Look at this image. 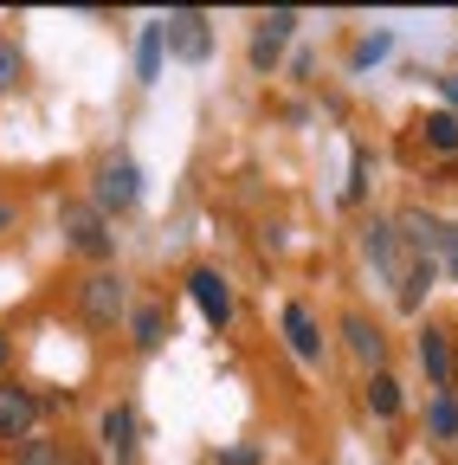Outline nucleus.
Wrapping results in <instances>:
<instances>
[{"mask_svg": "<svg viewBox=\"0 0 458 465\" xmlns=\"http://www.w3.org/2000/svg\"><path fill=\"white\" fill-rule=\"evenodd\" d=\"M136 194H142V168H136L130 155L97 162V213H130Z\"/></svg>", "mask_w": 458, "mask_h": 465, "instance_id": "f257e3e1", "label": "nucleus"}, {"mask_svg": "<svg viewBox=\"0 0 458 465\" xmlns=\"http://www.w3.org/2000/svg\"><path fill=\"white\" fill-rule=\"evenodd\" d=\"M78 311H84V323H97V330H110L123 311H130V291H123V278L117 272H91L84 284H78Z\"/></svg>", "mask_w": 458, "mask_h": 465, "instance_id": "f03ea898", "label": "nucleus"}, {"mask_svg": "<svg viewBox=\"0 0 458 465\" xmlns=\"http://www.w3.org/2000/svg\"><path fill=\"white\" fill-rule=\"evenodd\" d=\"M400 240H407L420 259H433V265H439V259L458 246V226H452V220H439V213H420V207H414V213H400Z\"/></svg>", "mask_w": 458, "mask_h": 465, "instance_id": "7ed1b4c3", "label": "nucleus"}, {"mask_svg": "<svg viewBox=\"0 0 458 465\" xmlns=\"http://www.w3.org/2000/svg\"><path fill=\"white\" fill-rule=\"evenodd\" d=\"M65 240H72L84 259H110V252H117V232L103 226V213H97L91 201H72V207H65Z\"/></svg>", "mask_w": 458, "mask_h": 465, "instance_id": "20e7f679", "label": "nucleus"}, {"mask_svg": "<svg viewBox=\"0 0 458 465\" xmlns=\"http://www.w3.org/2000/svg\"><path fill=\"white\" fill-rule=\"evenodd\" d=\"M188 298L200 304V317L213 323V330H226L233 323V284H226L213 265H200V272H188Z\"/></svg>", "mask_w": 458, "mask_h": 465, "instance_id": "39448f33", "label": "nucleus"}, {"mask_svg": "<svg viewBox=\"0 0 458 465\" xmlns=\"http://www.w3.org/2000/svg\"><path fill=\"white\" fill-rule=\"evenodd\" d=\"M39 420V394L20 381H0V440H26Z\"/></svg>", "mask_w": 458, "mask_h": 465, "instance_id": "423d86ee", "label": "nucleus"}, {"mask_svg": "<svg viewBox=\"0 0 458 465\" xmlns=\"http://www.w3.org/2000/svg\"><path fill=\"white\" fill-rule=\"evenodd\" d=\"M291 33H297V14H265L252 33V72H271L284 58V45H291Z\"/></svg>", "mask_w": 458, "mask_h": 465, "instance_id": "0eeeda50", "label": "nucleus"}, {"mask_svg": "<svg viewBox=\"0 0 458 465\" xmlns=\"http://www.w3.org/2000/svg\"><path fill=\"white\" fill-rule=\"evenodd\" d=\"M161 39L175 45L181 58H194V65L213 52V33H207V20H200V14H168V20H161Z\"/></svg>", "mask_w": 458, "mask_h": 465, "instance_id": "6e6552de", "label": "nucleus"}, {"mask_svg": "<svg viewBox=\"0 0 458 465\" xmlns=\"http://www.w3.org/2000/svg\"><path fill=\"white\" fill-rule=\"evenodd\" d=\"M284 342H291L297 362H317L323 356V336H317V317L304 304H284Z\"/></svg>", "mask_w": 458, "mask_h": 465, "instance_id": "1a4fd4ad", "label": "nucleus"}, {"mask_svg": "<svg viewBox=\"0 0 458 465\" xmlns=\"http://www.w3.org/2000/svg\"><path fill=\"white\" fill-rule=\"evenodd\" d=\"M103 452L110 459H136V414L130 407H110L103 414Z\"/></svg>", "mask_w": 458, "mask_h": 465, "instance_id": "9d476101", "label": "nucleus"}, {"mask_svg": "<svg viewBox=\"0 0 458 465\" xmlns=\"http://www.w3.org/2000/svg\"><path fill=\"white\" fill-rule=\"evenodd\" d=\"M420 362H426L433 388H445V381H452V336H445V330H433V323H426V336H420Z\"/></svg>", "mask_w": 458, "mask_h": 465, "instance_id": "9b49d317", "label": "nucleus"}, {"mask_svg": "<svg viewBox=\"0 0 458 465\" xmlns=\"http://www.w3.org/2000/svg\"><path fill=\"white\" fill-rule=\"evenodd\" d=\"M362 246H368V259H375L387 278H400V232H394L387 220H375V226H368V240H362Z\"/></svg>", "mask_w": 458, "mask_h": 465, "instance_id": "f8f14e48", "label": "nucleus"}, {"mask_svg": "<svg viewBox=\"0 0 458 465\" xmlns=\"http://www.w3.org/2000/svg\"><path fill=\"white\" fill-rule=\"evenodd\" d=\"M342 336H349V349H356L362 362H381V349H387V342H381V330H375L362 311H349V317H342Z\"/></svg>", "mask_w": 458, "mask_h": 465, "instance_id": "ddd939ff", "label": "nucleus"}, {"mask_svg": "<svg viewBox=\"0 0 458 465\" xmlns=\"http://www.w3.org/2000/svg\"><path fill=\"white\" fill-rule=\"evenodd\" d=\"M433 278H439V265H433V259H414L407 272H400V311H420V298L433 291Z\"/></svg>", "mask_w": 458, "mask_h": 465, "instance_id": "4468645a", "label": "nucleus"}, {"mask_svg": "<svg viewBox=\"0 0 458 465\" xmlns=\"http://www.w3.org/2000/svg\"><path fill=\"white\" fill-rule=\"evenodd\" d=\"M130 336H136V349H161V342H168V317H161L155 304H142V311L130 317Z\"/></svg>", "mask_w": 458, "mask_h": 465, "instance_id": "2eb2a0df", "label": "nucleus"}, {"mask_svg": "<svg viewBox=\"0 0 458 465\" xmlns=\"http://www.w3.org/2000/svg\"><path fill=\"white\" fill-rule=\"evenodd\" d=\"M14 465H65V446H59V440H45V433H26L20 452H14Z\"/></svg>", "mask_w": 458, "mask_h": 465, "instance_id": "dca6fc26", "label": "nucleus"}, {"mask_svg": "<svg viewBox=\"0 0 458 465\" xmlns=\"http://www.w3.org/2000/svg\"><path fill=\"white\" fill-rule=\"evenodd\" d=\"M420 130H426V143H433L439 155H458V116H452V110H433Z\"/></svg>", "mask_w": 458, "mask_h": 465, "instance_id": "f3484780", "label": "nucleus"}, {"mask_svg": "<svg viewBox=\"0 0 458 465\" xmlns=\"http://www.w3.org/2000/svg\"><path fill=\"white\" fill-rule=\"evenodd\" d=\"M161 45H168V39H161V20H155V26H142V45H136V78H142V84L161 72Z\"/></svg>", "mask_w": 458, "mask_h": 465, "instance_id": "a211bd4d", "label": "nucleus"}, {"mask_svg": "<svg viewBox=\"0 0 458 465\" xmlns=\"http://www.w3.org/2000/svg\"><path fill=\"white\" fill-rule=\"evenodd\" d=\"M368 407H375L381 420H394V414H400V381H394V375H375V381H368Z\"/></svg>", "mask_w": 458, "mask_h": 465, "instance_id": "6ab92c4d", "label": "nucleus"}, {"mask_svg": "<svg viewBox=\"0 0 458 465\" xmlns=\"http://www.w3.org/2000/svg\"><path fill=\"white\" fill-rule=\"evenodd\" d=\"M426 420H433V433H439V440H458V401H452V394H439V401L426 407Z\"/></svg>", "mask_w": 458, "mask_h": 465, "instance_id": "aec40b11", "label": "nucleus"}, {"mask_svg": "<svg viewBox=\"0 0 458 465\" xmlns=\"http://www.w3.org/2000/svg\"><path fill=\"white\" fill-rule=\"evenodd\" d=\"M14 84H20V52L0 39V91H14Z\"/></svg>", "mask_w": 458, "mask_h": 465, "instance_id": "412c9836", "label": "nucleus"}, {"mask_svg": "<svg viewBox=\"0 0 458 465\" xmlns=\"http://www.w3.org/2000/svg\"><path fill=\"white\" fill-rule=\"evenodd\" d=\"M387 45H394L387 33H375V39H362V45H356V65H375V58H387Z\"/></svg>", "mask_w": 458, "mask_h": 465, "instance_id": "4be33fe9", "label": "nucleus"}, {"mask_svg": "<svg viewBox=\"0 0 458 465\" xmlns=\"http://www.w3.org/2000/svg\"><path fill=\"white\" fill-rule=\"evenodd\" d=\"M368 194V149H356V168H349V201Z\"/></svg>", "mask_w": 458, "mask_h": 465, "instance_id": "5701e85b", "label": "nucleus"}, {"mask_svg": "<svg viewBox=\"0 0 458 465\" xmlns=\"http://www.w3.org/2000/svg\"><path fill=\"white\" fill-rule=\"evenodd\" d=\"M219 465H258V452L252 446H233V452H219Z\"/></svg>", "mask_w": 458, "mask_h": 465, "instance_id": "b1692460", "label": "nucleus"}, {"mask_svg": "<svg viewBox=\"0 0 458 465\" xmlns=\"http://www.w3.org/2000/svg\"><path fill=\"white\" fill-rule=\"evenodd\" d=\"M7 226H14V207H7V201H0V232H7Z\"/></svg>", "mask_w": 458, "mask_h": 465, "instance_id": "393cba45", "label": "nucleus"}, {"mask_svg": "<svg viewBox=\"0 0 458 465\" xmlns=\"http://www.w3.org/2000/svg\"><path fill=\"white\" fill-rule=\"evenodd\" d=\"M439 84H445V97H452V104H458V78H439Z\"/></svg>", "mask_w": 458, "mask_h": 465, "instance_id": "a878e982", "label": "nucleus"}, {"mask_svg": "<svg viewBox=\"0 0 458 465\" xmlns=\"http://www.w3.org/2000/svg\"><path fill=\"white\" fill-rule=\"evenodd\" d=\"M445 259H452V272H458V246H452V252H445Z\"/></svg>", "mask_w": 458, "mask_h": 465, "instance_id": "bb28decb", "label": "nucleus"}, {"mask_svg": "<svg viewBox=\"0 0 458 465\" xmlns=\"http://www.w3.org/2000/svg\"><path fill=\"white\" fill-rule=\"evenodd\" d=\"M0 362H7V336H0Z\"/></svg>", "mask_w": 458, "mask_h": 465, "instance_id": "cd10ccee", "label": "nucleus"}, {"mask_svg": "<svg viewBox=\"0 0 458 465\" xmlns=\"http://www.w3.org/2000/svg\"><path fill=\"white\" fill-rule=\"evenodd\" d=\"M452 375H458V362H452Z\"/></svg>", "mask_w": 458, "mask_h": 465, "instance_id": "c85d7f7f", "label": "nucleus"}]
</instances>
